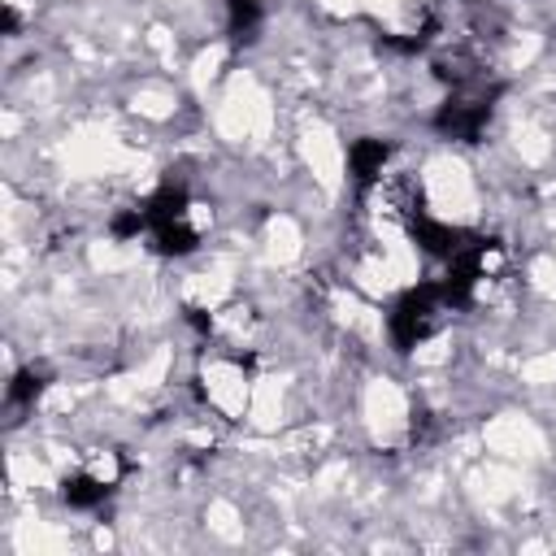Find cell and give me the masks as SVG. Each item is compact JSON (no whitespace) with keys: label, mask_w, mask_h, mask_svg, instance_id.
Returning a JSON list of instances; mask_svg holds the SVG:
<instances>
[{"label":"cell","mask_w":556,"mask_h":556,"mask_svg":"<svg viewBox=\"0 0 556 556\" xmlns=\"http://www.w3.org/2000/svg\"><path fill=\"white\" fill-rule=\"evenodd\" d=\"M447 308H452V304H447V295H443V287H439V282L404 291V295L395 300L391 317H387L391 339H395L400 348H417L421 339H430V334H434V326H439V317H443Z\"/></svg>","instance_id":"6da1fadb"},{"label":"cell","mask_w":556,"mask_h":556,"mask_svg":"<svg viewBox=\"0 0 556 556\" xmlns=\"http://www.w3.org/2000/svg\"><path fill=\"white\" fill-rule=\"evenodd\" d=\"M491 100H495V91H486V87H478V83H469V87H456V91L443 100V109H439L434 126H439L443 135H452V139H465V143H473V139L486 130V117H491Z\"/></svg>","instance_id":"7a4b0ae2"},{"label":"cell","mask_w":556,"mask_h":556,"mask_svg":"<svg viewBox=\"0 0 556 556\" xmlns=\"http://www.w3.org/2000/svg\"><path fill=\"white\" fill-rule=\"evenodd\" d=\"M387 156H391V148H387L382 139H356V143L348 148V169H352V178H356L361 187H374V182H382Z\"/></svg>","instance_id":"3957f363"},{"label":"cell","mask_w":556,"mask_h":556,"mask_svg":"<svg viewBox=\"0 0 556 556\" xmlns=\"http://www.w3.org/2000/svg\"><path fill=\"white\" fill-rule=\"evenodd\" d=\"M109 491H113V482L104 473H96V469H83V473L65 478V486H61L70 508H96V504H104Z\"/></svg>","instance_id":"277c9868"},{"label":"cell","mask_w":556,"mask_h":556,"mask_svg":"<svg viewBox=\"0 0 556 556\" xmlns=\"http://www.w3.org/2000/svg\"><path fill=\"white\" fill-rule=\"evenodd\" d=\"M226 22L239 43L252 39L261 30V0H226Z\"/></svg>","instance_id":"5b68a950"},{"label":"cell","mask_w":556,"mask_h":556,"mask_svg":"<svg viewBox=\"0 0 556 556\" xmlns=\"http://www.w3.org/2000/svg\"><path fill=\"white\" fill-rule=\"evenodd\" d=\"M43 391V378L35 369H22L13 382H9V404H35V395Z\"/></svg>","instance_id":"8992f818"}]
</instances>
